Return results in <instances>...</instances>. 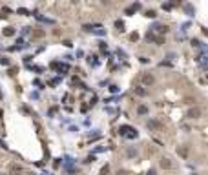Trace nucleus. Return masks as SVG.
I'll return each mask as SVG.
<instances>
[{"label": "nucleus", "mask_w": 208, "mask_h": 175, "mask_svg": "<svg viewBox=\"0 0 208 175\" xmlns=\"http://www.w3.org/2000/svg\"><path fill=\"white\" fill-rule=\"evenodd\" d=\"M201 113H203V111H201V108L193 106V108H190V110H188V117H190V119H199Z\"/></svg>", "instance_id": "1"}, {"label": "nucleus", "mask_w": 208, "mask_h": 175, "mask_svg": "<svg viewBox=\"0 0 208 175\" xmlns=\"http://www.w3.org/2000/svg\"><path fill=\"white\" fill-rule=\"evenodd\" d=\"M146 38H148V42H155V44H159V46L164 44V38H163V37H155L154 33H148Z\"/></svg>", "instance_id": "2"}, {"label": "nucleus", "mask_w": 208, "mask_h": 175, "mask_svg": "<svg viewBox=\"0 0 208 175\" xmlns=\"http://www.w3.org/2000/svg\"><path fill=\"white\" fill-rule=\"evenodd\" d=\"M142 82L146 84V86H151L155 82V78H154V75H150V73H146V75H142Z\"/></svg>", "instance_id": "3"}, {"label": "nucleus", "mask_w": 208, "mask_h": 175, "mask_svg": "<svg viewBox=\"0 0 208 175\" xmlns=\"http://www.w3.org/2000/svg\"><path fill=\"white\" fill-rule=\"evenodd\" d=\"M159 164H161V168H163V170H170V168H172L170 159H166V157H163L161 160H159Z\"/></svg>", "instance_id": "4"}, {"label": "nucleus", "mask_w": 208, "mask_h": 175, "mask_svg": "<svg viewBox=\"0 0 208 175\" xmlns=\"http://www.w3.org/2000/svg\"><path fill=\"white\" fill-rule=\"evenodd\" d=\"M18 173H22V168H20L18 164H13L9 168V175H18Z\"/></svg>", "instance_id": "5"}, {"label": "nucleus", "mask_w": 208, "mask_h": 175, "mask_svg": "<svg viewBox=\"0 0 208 175\" xmlns=\"http://www.w3.org/2000/svg\"><path fill=\"white\" fill-rule=\"evenodd\" d=\"M154 29L157 33H161V35H166L168 33V26H154Z\"/></svg>", "instance_id": "6"}, {"label": "nucleus", "mask_w": 208, "mask_h": 175, "mask_svg": "<svg viewBox=\"0 0 208 175\" xmlns=\"http://www.w3.org/2000/svg\"><path fill=\"white\" fill-rule=\"evenodd\" d=\"M146 126L148 128H154V130H159V128H161V122H157V120H148Z\"/></svg>", "instance_id": "7"}, {"label": "nucleus", "mask_w": 208, "mask_h": 175, "mask_svg": "<svg viewBox=\"0 0 208 175\" xmlns=\"http://www.w3.org/2000/svg\"><path fill=\"white\" fill-rule=\"evenodd\" d=\"M135 95H139V97H146L148 91L144 90V88H135Z\"/></svg>", "instance_id": "8"}, {"label": "nucleus", "mask_w": 208, "mask_h": 175, "mask_svg": "<svg viewBox=\"0 0 208 175\" xmlns=\"http://www.w3.org/2000/svg\"><path fill=\"white\" fill-rule=\"evenodd\" d=\"M137 113H139V115H146V113H148V106H144V104H141V106L137 108Z\"/></svg>", "instance_id": "9"}, {"label": "nucleus", "mask_w": 208, "mask_h": 175, "mask_svg": "<svg viewBox=\"0 0 208 175\" xmlns=\"http://www.w3.org/2000/svg\"><path fill=\"white\" fill-rule=\"evenodd\" d=\"M177 153H179V155H181V157H186V155H188V148H186V146H181V148H177Z\"/></svg>", "instance_id": "10"}, {"label": "nucleus", "mask_w": 208, "mask_h": 175, "mask_svg": "<svg viewBox=\"0 0 208 175\" xmlns=\"http://www.w3.org/2000/svg\"><path fill=\"white\" fill-rule=\"evenodd\" d=\"M15 35V29L13 28H4V37H13Z\"/></svg>", "instance_id": "11"}, {"label": "nucleus", "mask_w": 208, "mask_h": 175, "mask_svg": "<svg viewBox=\"0 0 208 175\" xmlns=\"http://www.w3.org/2000/svg\"><path fill=\"white\" fill-rule=\"evenodd\" d=\"M144 17H148V18H155V17H157V13H155L154 9H148L146 13H144Z\"/></svg>", "instance_id": "12"}, {"label": "nucleus", "mask_w": 208, "mask_h": 175, "mask_svg": "<svg viewBox=\"0 0 208 175\" xmlns=\"http://www.w3.org/2000/svg\"><path fill=\"white\" fill-rule=\"evenodd\" d=\"M33 37H35V38L44 37V31H42V29H35V31H33Z\"/></svg>", "instance_id": "13"}, {"label": "nucleus", "mask_w": 208, "mask_h": 175, "mask_svg": "<svg viewBox=\"0 0 208 175\" xmlns=\"http://www.w3.org/2000/svg\"><path fill=\"white\" fill-rule=\"evenodd\" d=\"M115 28L119 29V31H124V22H122V20H117V22H115Z\"/></svg>", "instance_id": "14"}, {"label": "nucleus", "mask_w": 208, "mask_h": 175, "mask_svg": "<svg viewBox=\"0 0 208 175\" xmlns=\"http://www.w3.org/2000/svg\"><path fill=\"white\" fill-rule=\"evenodd\" d=\"M68 69H69V66H68V64H59V71H60V73H62V71L66 73Z\"/></svg>", "instance_id": "15"}, {"label": "nucleus", "mask_w": 208, "mask_h": 175, "mask_svg": "<svg viewBox=\"0 0 208 175\" xmlns=\"http://www.w3.org/2000/svg\"><path fill=\"white\" fill-rule=\"evenodd\" d=\"M184 9H186V13H188V15H193V13H195V9H193V6H190V4L186 6Z\"/></svg>", "instance_id": "16"}, {"label": "nucleus", "mask_w": 208, "mask_h": 175, "mask_svg": "<svg viewBox=\"0 0 208 175\" xmlns=\"http://www.w3.org/2000/svg\"><path fill=\"white\" fill-rule=\"evenodd\" d=\"M108 172H110V166H108V164L101 168V175H108Z\"/></svg>", "instance_id": "17"}, {"label": "nucleus", "mask_w": 208, "mask_h": 175, "mask_svg": "<svg viewBox=\"0 0 208 175\" xmlns=\"http://www.w3.org/2000/svg\"><path fill=\"white\" fill-rule=\"evenodd\" d=\"M0 64H2V66H9V58L8 57H2V58H0Z\"/></svg>", "instance_id": "18"}, {"label": "nucleus", "mask_w": 208, "mask_h": 175, "mask_svg": "<svg viewBox=\"0 0 208 175\" xmlns=\"http://www.w3.org/2000/svg\"><path fill=\"white\" fill-rule=\"evenodd\" d=\"M130 40H131V42H137V40H139V33H131V35H130Z\"/></svg>", "instance_id": "19"}, {"label": "nucleus", "mask_w": 208, "mask_h": 175, "mask_svg": "<svg viewBox=\"0 0 208 175\" xmlns=\"http://www.w3.org/2000/svg\"><path fill=\"white\" fill-rule=\"evenodd\" d=\"M192 46H193V48H201V40L193 38V40H192Z\"/></svg>", "instance_id": "20"}, {"label": "nucleus", "mask_w": 208, "mask_h": 175, "mask_svg": "<svg viewBox=\"0 0 208 175\" xmlns=\"http://www.w3.org/2000/svg\"><path fill=\"white\" fill-rule=\"evenodd\" d=\"M126 131H130V128H128V126H122L121 130H119V133H121V135H126Z\"/></svg>", "instance_id": "21"}, {"label": "nucleus", "mask_w": 208, "mask_h": 175, "mask_svg": "<svg viewBox=\"0 0 208 175\" xmlns=\"http://www.w3.org/2000/svg\"><path fill=\"white\" fill-rule=\"evenodd\" d=\"M137 155V150H133V148H130L128 150V157H135Z\"/></svg>", "instance_id": "22"}, {"label": "nucleus", "mask_w": 208, "mask_h": 175, "mask_svg": "<svg viewBox=\"0 0 208 175\" xmlns=\"http://www.w3.org/2000/svg\"><path fill=\"white\" fill-rule=\"evenodd\" d=\"M93 160H95V155H89V157L84 160V162H88V164H89V162H93Z\"/></svg>", "instance_id": "23"}, {"label": "nucleus", "mask_w": 208, "mask_h": 175, "mask_svg": "<svg viewBox=\"0 0 208 175\" xmlns=\"http://www.w3.org/2000/svg\"><path fill=\"white\" fill-rule=\"evenodd\" d=\"M117 175H130V172H126V170H119V172H117Z\"/></svg>", "instance_id": "24"}, {"label": "nucleus", "mask_w": 208, "mask_h": 175, "mask_svg": "<svg viewBox=\"0 0 208 175\" xmlns=\"http://www.w3.org/2000/svg\"><path fill=\"white\" fill-rule=\"evenodd\" d=\"M51 69H59V62H51Z\"/></svg>", "instance_id": "25"}, {"label": "nucleus", "mask_w": 208, "mask_h": 175, "mask_svg": "<svg viewBox=\"0 0 208 175\" xmlns=\"http://www.w3.org/2000/svg\"><path fill=\"white\" fill-rule=\"evenodd\" d=\"M53 166H55V168H59V166H60V159H55V162H53Z\"/></svg>", "instance_id": "26"}, {"label": "nucleus", "mask_w": 208, "mask_h": 175, "mask_svg": "<svg viewBox=\"0 0 208 175\" xmlns=\"http://www.w3.org/2000/svg\"><path fill=\"white\" fill-rule=\"evenodd\" d=\"M146 175H157V172L154 170V168H151V170H148V173H146Z\"/></svg>", "instance_id": "27"}, {"label": "nucleus", "mask_w": 208, "mask_h": 175, "mask_svg": "<svg viewBox=\"0 0 208 175\" xmlns=\"http://www.w3.org/2000/svg\"><path fill=\"white\" fill-rule=\"evenodd\" d=\"M18 13H22V15H27V9H24V8H20V9H18Z\"/></svg>", "instance_id": "28"}, {"label": "nucleus", "mask_w": 208, "mask_h": 175, "mask_svg": "<svg viewBox=\"0 0 208 175\" xmlns=\"http://www.w3.org/2000/svg\"><path fill=\"white\" fill-rule=\"evenodd\" d=\"M192 175H197V173H192Z\"/></svg>", "instance_id": "29"}]
</instances>
